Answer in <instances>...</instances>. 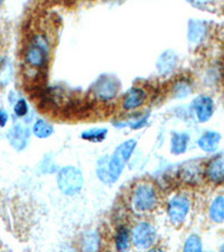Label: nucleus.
I'll use <instances>...</instances> for the list:
<instances>
[{"mask_svg": "<svg viewBox=\"0 0 224 252\" xmlns=\"http://www.w3.org/2000/svg\"><path fill=\"white\" fill-rule=\"evenodd\" d=\"M136 140L130 139L125 141L116 148L115 153L109 158L108 161V175L110 183L116 182L125 168L126 164L129 160L130 156L132 155L134 148H136Z\"/></svg>", "mask_w": 224, "mask_h": 252, "instance_id": "nucleus-1", "label": "nucleus"}, {"mask_svg": "<svg viewBox=\"0 0 224 252\" xmlns=\"http://www.w3.org/2000/svg\"><path fill=\"white\" fill-rule=\"evenodd\" d=\"M157 202L156 189L150 183L142 182L134 188L131 196V204L136 212L142 213L152 211L156 207Z\"/></svg>", "mask_w": 224, "mask_h": 252, "instance_id": "nucleus-2", "label": "nucleus"}, {"mask_svg": "<svg viewBox=\"0 0 224 252\" xmlns=\"http://www.w3.org/2000/svg\"><path fill=\"white\" fill-rule=\"evenodd\" d=\"M48 61V42L43 35H35L25 52V62L34 68H43Z\"/></svg>", "mask_w": 224, "mask_h": 252, "instance_id": "nucleus-3", "label": "nucleus"}, {"mask_svg": "<svg viewBox=\"0 0 224 252\" xmlns=\"http://www.w3.org/2000/svg\"><path fill=\"white\" fill-rule=\"evenodd\" d=\"M58 185L61 192L65 195H70V196L75 195L83 186L82 173L73 166L63 167L58 175Z\"/></svg>", "mask_w": 224, "mask_h": 252, "instance_id": "nucleus-4", "label": "nucleus"}, {"mask_svg": "<svg viewBox=\"0 0 224 252\" xmlns=\"http://www.w3.org/2000/svg\"><path fill=\"white\" fill-rule=\"evenodd\" d=\"M191 203L190 200L184 195H176L169 201L167 206L169 220L173 224H182L189 214Z\"/></svg>", "mask_w": 224, "mask_h": 252, "instance_id": "nucleus-5", "label": "nucleus"}, {"mask_svg": "<svg viewBox=\"0 0 224 252\" xmlns=\"http://www.w3.org/2000/svg\"><path fill=\"white\" fill-rule=\"evenodd\" d=\"M133 245L138 249H148L152 247L156 239V231L149 223L142 222L133 227L131 232Z\"/></svg>", "mask_w": 224, "mask_h": 252, "instance_id": "nucleus-6", "label": "nucleus"}, {"mask_svg": "<svg viewBox=\"0 0 224 252\" xmlns=\"http://www.w3.org/2000/svg\"><path fill=\"white\" fill-rule=\"evenodd\" d=\"M119 90L118 81L110 76H102L95 84V94L101 100H110L117 94Z\"/></svg>", "mask_w": 224, "mask_h": 252, "instance_id": "nucleus-7", "label": "nucleus"}, {"mask_svg": "<svg viewBox=\"0 0 224 252\" xmlns=\"http://www.w3.org/2000/svg\"><path fill=\"white\" fill-rule=\"evenodd\" d=\"M205 175L207 180L214 184L224 183V154L215 156L207 162L205 167Z\"/></svg>", "mask_w": 224, "mask_h": 252, "instance_id": "nucleus-8", "label": "nucleus"}, {"mask_svg": "<svg viewBox=\"0 0 224 252\" xmlns=\"http://www.w3.org/2000/svg\"><path fill=\"white\" fill-rule=\"evenodd\" d=\"M193 109L199 123H206L213 116L214 102L210 96L199 95L193 101Z\"/></svg>", "mask_w": 224, "mask_h": 252, "instance_id": "nucleus-9", "label": "nucleus"}, {"mask_svg": "<svg viewBox=\"0 0 224 252\" xmlns=\"http://www.w3.org/2000/svg\"><path fill=\"white\" fill-rule=\"evenodd\" d=\"M146 100V92L140 88H132L126 93L124 99V108L126 110H133L139 108Z\"/></svg>", "mask_w": 224, "mask_h": 252, "instance_id": "nucleus-10", "label": "nucleus"}, {"mask_svg": "<svg viewBox=\"0 0 224 252\" xmlns=\"http://www.w3.org/2000/svg\"><path fill=\"white\" fill-rule=\"evenodd\" d=\"M220 141H221V135L215 131H207L199 137L197 141L198 147L206 153H213L218 149Z\"/></svg>", "mask_w": 224, "mask_h": 252, "instance_id": "nucleus-11", "label": "nucleus"}, {"mask_svg": "<svg viewBox=\"0 0 224 252\" xmlns=\"http://www.w3.org/2000/svg\"><path fill=\"white\" fill-rule=\"evenodd\" d=\"M182 180L191 184H195L201 181L202 178V168L201 166L196 162H190V164L185 165L181 170Z\"/></svg>", "mask_w": 224, "mask_h": 252, "instance_id": "nucleus-12", "label": "nucleus"}, {"mask_svg": "<svg viewBox=\"0 0 224 252\" xmlns=\"http://www.w3.org/2000/svg\"><path fill=\"white\" fill-rule=\"evenodd\" d=\"M210 219L215 223L224 222V195L217 196L210 206Z\"/></svg>", "mask_w": 224, "mask_h": 252, "instance_id": "nucleus-13", "label": "nucleus"}, {"mask_svg": "<svg viewBox=\"0 0 224 252\" xmlns=\"http://www.w3.org/2000/svg\"><path fill=\"white\" fill-rule=\"evenodd\" d=\"M28 139V131L27 129L22 127H16L11 130L9 140L17 150H22L26 146V142Z\"/></svg>", "mask_w": 224, "mask_h": 252, "instance_id": "nucleus-14", "label": "nucleus"}, {"mask_svg": "<svg viewBox=\"0 0 224 252\" xmlns=\"http://www.w3.org/2000/svg\"><path fill=\"white\" fill-rule=\"evenodd\" d=\"M190 141V136L187 133H175L170 141V150L174 155H181L185 153Z\"/></svg>", "mask_w": 224, "mask_h": 252, "instance_id": "nucleus-15", "label": "nucleus"}, {"mask_svg": "<svg viewBox=\"0 0 224 252\" xmlns=\"http://www.w3.org/2000/svg\"><path fill=\"white\" fill-rule=\"evenodd\" d=\"M130 232L126 226H120L116 234V248L118 251H125L129 248Z\"/></svg>", "mask_w": 224, "mask_h": 252, "instance_id": "nucleus-16", "label": "nucleus"}, {"mask_svg": "<svg viewBox=\"0 0 224 252\" xmlns=\"http://www.w3.org/2000/svg\"><path fill=\"white\" fill-rule=\"evenodd\" d=\"M175 64H176V58L172 53H164L160 56V61H158L157 67L160 68V73L162 74H166V73H169L175 67Z\"/></svg>", "mask_w": 224, "mask_h": 252, "instance_id": "nucleus-17", "label": "nucleus"}, {"mask_svg": "<svg viewBox=\"0 0 224 252\" xmlns=\"http://www.w3.org/2000/svg\"><path fill=\"white\" fill-rule=\"evenodd\" d=\"M34 135L38 138H47L50 137L53 132H54V128L51 124L43 119H38L34 124V128H32Z\"/></svg>", "mask_w": 224, "mask_h": 252, "instance_id": "nucleus-18", "label": "nucleus"}, {"mask_svg": "<svg viewBox=\"0 0 224 252\" xmlns=\"http://www.w3.org/2000/svg\"><path fill=\"white\" fill-rule=\"evenodd\" d=\"M107 133L108 129H90L88 131H84L81 137L88 141L101 142L107 137Z\"/></svg>", "mask_w": 224, "mask_h": 252, "instance_id": "nucleus-19", "label": "nucleus"}, {"mask_svg": "<svg viewBox=\"0 0 224 252\" xmlns=\"http://www.w3.org/2000/svg\"><path fill=\"white\" fill-rule=\"evenodd\" d=\"M205 34V27L202 23L199 22H192L190 25L189 36L192 42H198L203 38Z\"/></svg>", "mask_w": 224, "mask_h": 252, "instance_id": "nucleus-20", "label": "nucleus"}, {"mask_svg": "<svg viewBox=\"0 0 224 252\" xmlns=\"http://www.w3.org/2000/svg\"><path fill=\"white\" fill-rule=\"evenodd\" d=\"M202 249H203L202 241H201V239H199L198 235L192 234L186 239L184 251H186V252H201Z\"/></svg>", "mask_w": 224, "mask_h": 252, "instance_id": "nucleus-21", "label": "nucleus"}, {"mask_svg": "<svg viewBox=\"0 0 224 252\" xmlns=\"http://www.w3.org/2000/svg\"><path fill=\"white\" fill-rule=\"evenodd\" d=\"M99 237H97L96 232H92V233H88L85 235L84 239V249L89 250V251H95L97 250L99 248Z\"/></svg>", "mask_w": 224, "mask_h": 252, "instance_id": "nucleus-22", "label": "nucleus"}, {"mask_svg": "<svg viewBox=\"0 0 224 252\" xmlns=\"http://www.w3.org/2000/svg\"><path fill=\"white\" fill-rule=\"evenodd\" d=\"M14 111L18 117H24L28 112V105L25 99H20L17 101V103L15 104Z\"/></svg>", "mask_w": 224, "mask_h": 252, "instance_id": "nucleus-23", "label": "nucleus"}, {"mask_svg": "<svg viewBox=\"0 0 224 252\" xmlns=\"http://www.w3.org/2000/svg\"><path fill=\"white\" fill-rule=\"evenodd\" d=\"M8 121V115L3 109H0V127H5Z\"/></svg>", "mask_w": 224, "mask_h": 252, "instance_id": "nucleus-24", "label": "nucleus"}, {"mask_svg": "<svg viewBox=\"0 0 224 252\" xmlns=\"http://www.w3.org/2000/svg\"><path fill=\"white\" fill-rule=\"evenodd\" d=\"M220 250H221V251H224V243H223V245L221 246V248H220Z\"/></svg>", "mask_w": 224, "mask_h": 252, "instance_id": "nucleus-25", "label": "nucleus"}]
</instances>
